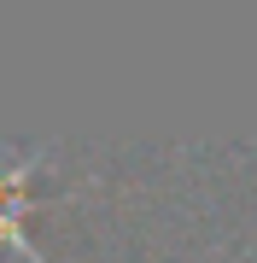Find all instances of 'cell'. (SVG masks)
<instances>
[{
	"label": "cell",
	"mask_w": 257,
	"mask_h": 263,
	"mask_svg": "<svg viewBox=\"0 0 257 263\" xmlns=\"http://www.w3.org/2000/svg\"><path fill=\"white\" fill-rule=\"evenodd\" d=\"M47 158V141H35L29 152H6L0 146V252H24L29 263H53L35 252V240L24 234V216L35 211V193H29V176H35V164Z\"/></svg>",
	"instance_id": "1"
}]
</instances>
